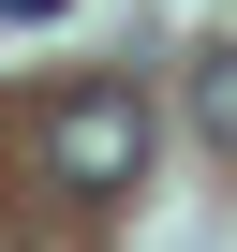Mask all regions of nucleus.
<instances>
[{
    "label": "nucleus",
    "mask_w": 237,
    "mask_h": 252,
    "mask_svg": "<svg viewBox=\"0 0 237 252\" xmlns=\"http://www.w3.org/2000/svg\"><path fill=\"white\" fill-rule=\"evenodd\" d=\"M45 163H59L74 193H134V163H148V104H134V89H74V104L45 119Z\"/></svg>",
    "instance_id": "1"
},
{
    "label": "nucleus",
    "mask_w": 237,
    "mask_h": 252,
    "mask_svg": "<svg viewBox=\"0 0 237 252\" xmlns=\"http://www.w3.org/2000/svg\"><path fill=\"white\" fill-rule=\"evenodd\" d=\"M193 104H207V134H222V149H237V45H222V60H207V89H193Z\"/></svg>",
    "instance_id": "2"
}]
</instances>
